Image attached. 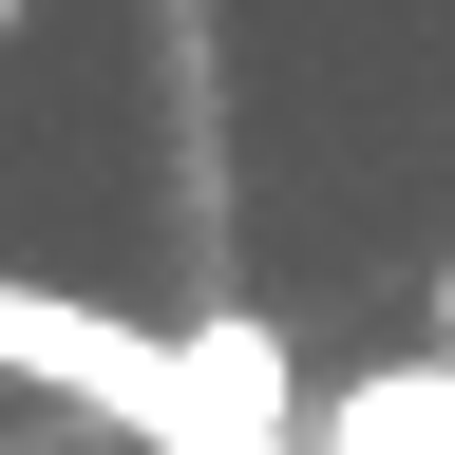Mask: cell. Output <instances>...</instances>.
Here are the masks:
<instances>
[{
  "label": "cell",
  "mask_w": 455,
  "mask_h": 455,
  "mask_svg": "<svg viewBox=\"0 0 455 455\" xmlns=\"http://www.w3.org/2000/svg\"><path fill=\"white\" fill-rule=\"evenodd\" d=\"M304 455H455V361H379V379H341Z\"/></svg>",
  "instance_id": "cell-1"
},
{
  "label": "cell",
  "mask_w": 455,
  "mask_h": 455,
  "mask_svg": "<svg viewBox=\"0 0 455 455\" xmlns=\"http://www.w3.org/2000/svg\"><path fill=\"white\" fill-rule=\"evenodd\" d=\"M20 20H38V0H0V38H20Z\"/></svg>",
  "instance_id": "cell-2"
}]
</instances>
